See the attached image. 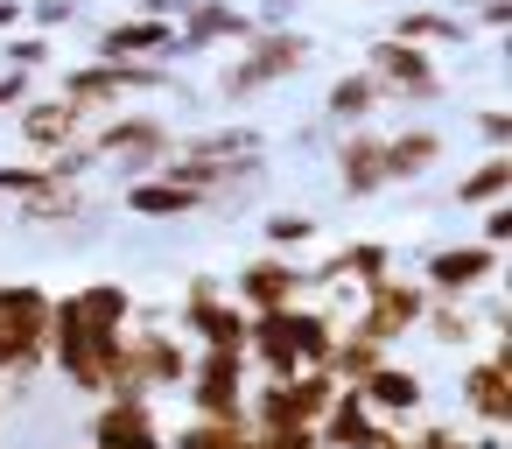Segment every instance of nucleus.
<instances>
[{"label":"nucleus","instance_id":"nucleus-15","mask_svg":"<svg viewBox=\"0 0 512 449\" xmlns=\"http://www.w3.org/2000/svg\"><path fill=\"white\" fill-rule=\"evenodd\" d=\"M316 442H323V449H400V428H393V421H379L351 386H337L330 414L316 421Z\"/></svg>","mask_w":512,"mask_h":449},{"label":"nucleus","instance_id":"nucleus-10","mask_svg":"<svg viewBox=\"0 0 512 449\" xmlns=\"http://www.w3.org/2000/svg\"><path fill=\"white\" fill-rule=\"evenodd\" d=\"M330 169H337V190H344L351 204H372L379 190H393V183H386V134H379V127L337 134V141H330Z\"/></svg>","mask_w":512,"mask_h":449},{"label":"nucleus","instance_id":"nucleus-37","mask_svg":"<svg viewBox=\"0 0 512 449\" xmlns=\"http://www.w3.org/2000/svg\"><path fill=\"white\" fill-rule=\"evenodd\" d=\"M253 449H323L316 428H253Z\"/></svg>","mask_w":512,"mask_h":449},{"label":"nucleus","instance_id":"nucleus-2","mask_svg":"<svg viewBox=\"0 0 512 449\" xmlns=\"http://www.w3.org/2000/svg\"><path fill=\"white\" fill-rule=\"evenodd\" d=\"M85 141H92L99 162H120L127 183H134V176H155V169L176 155V127H169L162 113H106Z\"/></svg>","mask_w":512,"mask_h":449},{"label":"nucleus","instance_id":"nucleus-23","mask_svg":"<svg viewBox=\"0 0 512 449\" xmlns=\"http://www.w3.org/2000/svg\"><path fill=\"white\" fill-rule=\"evenodd\" d=\"M127 211L148 218V225H176V218H197L204 197L183 190V183H169V176H134V183H127Z\"/></svg>","mask_w":512,"mask_h":449},{"label":"nucleus","instance_id":"nucleus-27","mask_svg":"<svg viewBox=\"0 0 512 449\" xmlns=\"http://www.w3.org/2000/svg\"><path fill=\"white\" fill-rule=\"evenodd\" d=\"M71 218H85V190L78 183H50V190L15 204V225H71Z\"/></svg>","mask_w":512,"mask_h":449},{"label":"nucleus","instance_id":"nucleus-9","mask_svg":"<svg viewBox=\"0 0 512 449\" xmlns=\"http://www.w3.org/2000/svg\"><path fill=\"white\" fill-rule=\"evenodd\" d=\"M505 274V253H491V246H477V239H463V246H435L428 260H421V288H428V302H470L477 288H491Z\"/></svg>","mask_w":512,"mask_h":449},{"label":"nucleus","instance_id":"nucleus-5","mask_svg":"<svg viewBox=\"0 0 512 449\" xmlns=\"http://www.w3.org/2000/svg\"><path fill=\"white\" fill-rule=\"evenodd\" d=\"M358 71H365L386 99H400V106H435V99L449 92V78L435 71V57L414 50V43H393V36H372Z\"/></svg>","mask_w":512,"mask_h":449},{"label":"nucleus","instance_id":"nucleus-31","mask_svg":"<svg viewBox=\"0 0 512 449\" xmlns=\"http://www.w3.org/2000/svg\"><path fill=\"white\" fill-rule=\"evenodd\" d=\"M169 449H253L246 421H183L169 428Z\"/></svg>","mask_w":512,"mask_h":449},{"label":"nucleus","instance_id":"nucleus-41","mask_svg":"<svg viewBox=\"0 0 512 449\" xmlns=\"http://www.w3.org/2000/svg\"><path fill=\"white\" fill-rule=\"evenodd\" d=\"M29 22V0H0V36H15Z\"/></svg>","mask_w":512,"mask_h":449},{"label":"nucleus","instance_id":"nucleus-6","mask_svg":"<svg viewBox=\"0 0 512 449\" xmlns=\"http://www.w3.org/2000/svg\"><path fill=\"white\" fill-rule=\"evenodd\" d=\"M456 400H463V421H477V428H505L512 421V344L505 337H484V351L463 358Z\"/></svg>","mask_w":512,"mask_h":449},{"label":"nucleus","instance_id":"nucleus-32","mask_svg":"<svg viewBox=\"0 0 512 449\" xmlns=\"http://www.w3.org/2000/svg\"><path fill=\"white\" fill-rule=\"evenodd\" d=\"M0 57H8V71H22V78H36L57 50H50V36H8V50H0Z\"/></svg>","mask_w":512,"mask_h":449},{"label":"nucleus","instance_id":"nucleus-33","mask_svg":"<svg viewBox=\"0 0 512 449\" xmlns=\"http://www.w3.org/2000/svg\"><path fill=\"white\" fill-rule=\"evenodd\" d=\"M470 134H477L491 155H505V148H512V113H505V106H477V113H470Z\"/></svg>","mask_w":512,"mask_h":449},{"label":"nucleus","instance_id":"nucleus-1","mask_svg":"<svg viewBox=\"0 0 512 449\" xmlns=\"http://www.w3.org/2000/svg\"><path fill=\"white\" fill-rule=\"evenodd\" d=\"M309 57H316V43H309L302 29H253V36L239 43V57H225V71H218V99H225V106H246V99H260V92L302 78Z\"/></svg>","mask_w":512,"mask_h":449},{"label":"nucleus","instance_id":"nucleus-11","mask_svg":"<svg viewBox=\"0 0 512 449\" xmlns=\"http://www.w3.org/2000/svg\"><path fill=\"white\" fill-rule=\"evenodd\" d=\"M85 449H169V428L155 421V400H99L85 421Z\"/></svg>","mask_w":512,"mask_h":449},{"label":"nucleus","instance_id":"nucleus-4","mask_svg":"<svg viewBox=\"0 0 512 449\" xmlns=\"http://www.w3.org/2000/svg\"><path fill=\"white\" fill-rule=\"evenodd\" d=\"M421 309H428V288H421V281L386 274V281H365V288H358V302H351L344 330H358V337H372L379 351H393L400 337H414Z\"/></svg>","mask_w":512,"mask_h":449},{"label":"nucleus","instance_id":"nucleus-18","mask_svg":"<svg viewBox=\"0 0 512 449\" xmlns=\"http://www.w3.org/2000/svg\"><path fill=\"white\" fill-rule=\"evenodd\" d=\"M386 36H393V43H414V50H456V43H470V22L449 15V8H428V0H414V8H393Z\"/></svg>","mask_w":512,"mask_h":449},{"label":"nucleus","instance_id":"nucleus-35","mask_svg":"<svg viewBox=\"0 0 512 449\" xmlns=\"http://www.w3.org/2000/svg\"><path fill=\"white\" fill-rule=\"evenodd\" d=\"M36 190H50V169L43 162H22V169H0V197H36Z\"/></svg>","mask_w":512,"mask_h":449},{"label":"nucleus","instance_id":"nucleus-7","mask_svg":"<svg viewBox=\"0 0 512 449\" xmlns=\"http://www.w3.org/2000/svg\"><path fill=\"white\" fill-rule=\"evenodd\" d=\"M190 421H246V351H190Z\"/></svg>","mask_w":512,"mask_h":449},{"label":"nucleus","instance_id":"nucleus-19","mask_svg":"<svg viewBox=\"0 0 512 449\" xmlns=\"http://www.w3.org/2000/svg\"><path fill=\"white\" fill-rule=\"evenodd\" d=\"M386 106V92L365 78V71H337L330 92H323V127L330 134H351V127H372V113Z\"/></svg>","mask_w":512,"mask_h":449},{"label":"nucleus","instance_id":"nucleus-17","mask_svg":"<svg viewBox=\"0 0 512 449\" xmlns=\"http://www.w3.org/2000/svg\"><path fill=\"white\" fill-rule=\"evenodd\" d=\"M92 57L99 64H120V57H176V29L169 22H148V15H120L92 36Z\"/></svg>","mask_w":512,"mask_h":449},{"label":"nucleus","instance_id":"nucleus-12","mask_svg":"<svg viewBox=\"0 0 512 449\" xmlns=\"http://www.w3.org/2000/svg\"><path fill=\"white\" fill-rule=\"evenodd\" d=\"M127 344H134V379H141V393L155 400V393H183V379H190V337L183 330H127Z\"/></svg>","mask_w":512,"mask_h":449},{"label":"nucleus","instance_id":"nucleus-39","mask_svg":"<svg viewBox=\"0 0 512 449\" xmlns=\"http://www.w3.org/2000/svg\"><path fill=\"white\" fill-rule=\"evenodd\" d=\"M218 295H225L218 274H190V281H183V309H204V302H218Z\"/></svg>","mask_w":512,"mask_h":449},{"label":"nucleus","instance_id":"nucleus-22","mask_svg":"<svg viewBox=\"0 0 512 449\" xmlns=\"http://www.w3.org/2000/svg\"><path fill=\"white\" fill-rule=\"evenodd\" d=\"M442 127H428V120H414V127H400V134H386V183H421L435 162H442Z\"/></svg>","mask_w":512,"mask_h":449},{"label":"nucleus","instance_id":"nucleus-36","mask_svg":"<svg viewBox=\"0 0 512 449\" xmlns=\"http://www.w3.org/2000/svg\"><path fill=\"white\" fill-rule=\"evenodd\" d=\"M29 22H36V36H57L78 22V0H29Z\"/></svg>","mask_w":512,"mask_h":449},{"label":"nucleus","instance_id":"nucleus-29","mask_svg":"<svg viewBox=\"0 0 512 449\" xmlns=\"http://www.w3.org/2000/svg\"><path fill=\"white\" fill-rule=\"evenodd\" d=\"M50 302H57V295H50L43 281H0V316L22 323V330H36V337L50 330Z\"/></svg>","mask_w":512,"mask_h":449},{"label":"nucleus","instance_id":"nucleus-8","mask_svg":"<svg viewBox=\"0 0 512 449\" xmlns=\"http://www.w3.org/2000/svg\"><path fill=\"white\" fill-rule=\"evenodd\" d=\"M225 295H232L246 316H274V309L309 302V274H302L295 253H260V260H246V267L225 281Z\"/></svg>","mask_w":512,"mask_h":449},{"label":"nucleus","instance_id":"nucleus-20","mask_svg":"<svg viewBox=\"0 0 512 449\" xmlns=\"http://www.w3.org/2000/svg\"><path fill=\"white\" fill-rule=\"evenodd\" d=\"M246 330H253V316H246L232 295H218V302H204V309H183V337H190L197 351H246Z\"/></svg>","mask_w":512,"mask_h":449},{"label":"nucleus","instance_id":"nucleus-40","mask_svg":"<svg viewBox=\"0 0 512 449\" xmlns=\"http://www.w3.org/2000/svg\"><path fill=\"white\" fill-rule=\"evenodd\" d=\"M183 8H190V0H134V15H148V22H183Z\"/></svg>","mask_w":512,"mask_h":449},{"label":"nucleus","instance_id":"nucleus-25","mask_svg":"<svg viewBox=\"0 0 512 449\" xmlns=\"http://www.w3.org/2000/svg\"><path fill=\"white\" fill-rule=\"evenodd\" d=\"M71 302H78L85 330H127L134 323V288L127 281H85V288H71Z\"/></svg>","mask_w":512,"mask_h":449},{"label":"nucleus","instance_id":"nucleus-16","mask_svg":"<svg viewBox=\"0 0 512 449\" xmlns=\"http://www.w3.org/2000/svg\"><path fill=\"white\" fill-rule=\"evenodd\" d=\"M246 36H253V15L239 0H190L176 22V57H204L211 43H246Z\"/></svg>","mask_w":512,"mask_h":449},{"label":"nucleus","instance_id":"nucleus-13","mask_svg":"<svg viewBox=\"0 0 512 449\" xmlns=\"http://www.w3.org/2000/svg\"><path fill=\"white\" fill-rule=\"evenodd\" d=\"M85 134H92V120H85L71 99H57V92H50V99H22V106H15V141H22L36 162H43V155H57V148H71V141H85Z\"/></svg>","mask_w":512,"mask_h":449},{"label":"nucleus","instance_id":"nucleus-34","mask_svg":"<svg viewBox=\"0 0 512 449\" xmlns=\"http://www.w3.org/2000/svg\"><path fill=\"white\" fill-rule=\"evenodd\" d=\"M477 246H491V253L512 246V197H505V204H484V218H477Z\"/></svg>","mask_w":512,"mask_h":449},{"label":"nucleus","instance_id":"nucleus-28","mask_svg":"<svg viewBox=\"0 0 512 449\" xmlns=\"http://www.w3.org/2000/svg\"><path fill=\"white\" fill-rule=\"evenodd\" d=\"M386 358H393V351H379L372 337H358V330H344V323H337V351H330V379H337V386H358V379H365V372H379Z\"/></svg>","mask_w":512,"mask_h":449},{"label":"nucleus","instance_id":"nucleus-21","mask_svg":"<svg viewBox=\"0 0 512 449\" xmlns=\"http://www.w3.org/2000/svg\"><path fill=\"white\" fill-rule=\"evenodd\" d=\"M176 155H197V162H246V155H267V134L246 127V120H218V127L176 134Z\"/></svg>","mask_w":512,"mask_h":449},{"label":"nucleus","instance_id":"nucleus-38","mask_svg":"<svg viewBox=\"0 0 512 449\" xmlns=\"http://www.w3.org/2000/svg\"><path fill=\"white\" fill-rule=\"evenodd\" d=\"M295 8L302 0H260V8H246V15H253V29H295Z\"/></svg>","mask_w":512,"mask_h":449},{"label":"nucleus","instance_id":"nucleus-24","mask_svg":"<svg viewBox=\"0 0 512 449\" xmlns=\"http://www.w3.org/2000/svg\"><path fill=\"white\" fill-rule=\"evenodd\" d=\"M414 337H428L435 351H463V358H470L484 330H477L470 302H428V309H421V323H414Z\"/></svg>","mask_w":512,"mask_h":449},{"label":"nucleus","instance_id":"nucleus-14","mask_svg":"<svg viewBox=\"0 0 512 449\" xmlns=\"http://www.w3.org/2000/svg\"><path fill=\"white\" fill-rule=\"evenodd\" d=\"M351 393H358V400H365L379 421L407 428V421L428 407V372H421V365H400V358H386V365H379V372H365Z\"/></svg>","mask_w":512,"mask_h":449},{"label":"nucleus","instance_id":"nucleus-42","mask_svg":"<svg viewBox=\"0 0 512 449\" xmlns=\"http://www.w3.org/2000/svg\"><path fill=\"white\" fill-rule=\"evenodd\" d=\"M0 428H8V414H0Z\"/></svg>","mask_w":512,"mask_h":449},{"label":"nucleus","instance_id":"nucleus-30","mask_svg":"<svg viewBox=\"0 0 512 449\" xmlns=\"http://www.w3.org/2000/svg\"><path fill=\"white\" fill-rule=\"evenodd\" d=\"M316 232H323V225H316V211H288V204H281V211H267V218H260L267 253H302V246H316Z\"/></svg>","mask_w":512,"mask_h":449},{"label":"nucleus","instance_id":"nucleus-26","mask_svg":"<svg viewBox=\"0 0 512 449\" xmlns=\"http://www.w3.org/2000/svg\"><path fill=\"white\" fill-rule=\"evenodd\" d=\"M449 197H456L463 211H484V204H505V197H512V148H505V155H484L477 169H463Z\"/></svg>","mask_w":512,"mask_h":449},{"label":"nucleus","instance_id":"nucleus-3","mask_svg":"<svg viewBox=\"0 0 512 449\" xmlns=\"http://www.w3.org/2000/svg\"><path fill=\"white\" fill-rule=\"evenodd\" d=\"M337 400L330 372H295V379H260L246 386V428H316Z\"/></svg>","mask_w":512,"mask_h":449}]
</instances>
